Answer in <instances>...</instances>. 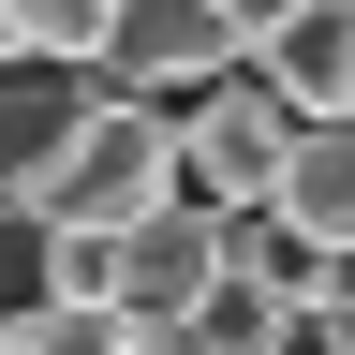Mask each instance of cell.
<instances>
[{"label": "cell", "mask_w": 355, "mask_h": 355, "mask_svg": "<svg viewBox=\"0 0 355 355\" xmlns=\"http://www.w3.org/2000/svg\"><path fill=\"white\" fill-rule=\"evenodd\" d=\"M44 237H119V222H148V207H178V133H163V104H119V89H89V119L44 148V178L15 193Z\"/></svg>", "instance_id": "6da1fadb"}, {"label": "cell", "mask_w": 355, "mask_h": 355, "mask_svg": "<svg viewBox=\"0 0 355 355\" xmlns=\"http://www.w3.org/2000/svg\"><path fill=\"white\" fill-rule=\"evenodd\" d=\"M163 133H178V193L193 207H266V178L296 148V104L237 60V74H207L193 104H163Z\"/></svg>", "instance_id": "7a4b0ae2"}, {"label": "cell", "mask_w": 355, "mask_h": 355, "mask_svg": "<svg viewBox=\"0 0 355 355\" xmlns=\"http://www.w3.org/2000/svg\"><path fill=\"white\" fill-rule=\"evenodd\" d=\"M207 74H237V44H222L207 0H119L104 44H89V89H119V104H193Z\"/></svg>", "instance_id": "3957f363"}, {"label": "cell", "mask_w": 355, "mask_h": 355, "mask_svg": "<svg viewBox=\"0 0 355 355\" xmlns=\"http://www.w3.org/2000/svg\"><path fill=\"white\" fill-rule=\"evenodd\" d=\"M252 74L282 89L296 119H355V0H296V15L252 44Z\"/></svg>", "instance_id": "277c9868"}, {"label": "cell", "mask_w": 355, "mask_h": 355, "mask_svg": "<svg viewBox=\"0 0 355 355\" xmlns=\"http://www.w3.org/2000/svg\"><path fill=\"white\" fill-rule=\"evenodd\" d=\"M266 207H282L311 252H355V119H296L282 178H266Z\"/></svg>", "instance_id": "5b68a950"}, {"label": "cell", "mask_w": 355, "mask_h": 355, "mask_svg": "<svg viewBox=\"0 0 355 355\" xmlns=\"http://www.w3.org/2000/svg\"><path fill=\"white\" fill-rule=\"evenodd\" d=\"M74 119H89V74L74 60H0V207L44 178V148H60Z\"/></svg>", "instance_id": "8992f818"}, {"label": "cell", "mask_w": 355, "mask_h": 355, "mask_svg": "<svg viewBox=\"0 0 355 355\" xmlns=\"http://www.w3.org/2000/svg\"><path fill=\"white\" fill-rule=\"evenodd\" d=\"M207 237H222V282H252L266 311H311V296H326V266H340V252H311L282 207H207Z\"/></svg>", "instance_id": "52a82bcc"}, {"label": "cell", "mask_w": 355, "mask_h": 355, "mask_svg": "<svg viewBox=\"0 0 355 355\" xmlns=\"http://www.w3.org/2000/svg\"><path fill=\"white\" fill-rule=\"evenodd\" d=\"M119 0H0V30H15V60H74L89 74V44H104Z\"/></svg>", "instance_id": "ba28073f"}, {"label": "cell", "mask_w": 355, "mask_h": 355, "mask_svg": "<svg viewBox=\"0 0 355 355\" xmlns=\"http://www.w3.org/2000/svg\"><path fill=\"white\" fill-rule=\"evenodd\" d=\"M119 340H133V326H104L89 296H30L15 326H0V355H119Z\"/></svg>", "instance_id": "9c48e42d"}, {"label": "cell", "mask_w": 355, "mask_h": 355, "mask_svg": "<svg viewBox=\"0 0 355 355\" xmlns=\"http://www.w3.org/2000/svg\"><path fill=\"white\" fill-rule=\"evenodd\" d=\"M207 15H222V44H237V60H252V44H266V30H282V15H296V0H207Z\"/></svg>", "instance_id": "30bf717a"}, {"label": "cell", "mask_w": 355, "mask_h": 355, "mask_svg": "<svg viewBox=\"0 0 355 355\" xmlns=\"http://www.w3.org/2000/svg\"><path fill=\"white\" fill-rule=\"evenodd\" d=\"M266 355H340V340H326V311H266Z\"/></svg>", "instance_id": "8fae6325"}, {"label": "cell", "mask_w": 355, "mask_h": 355, "mask_svg": "<svg viewBox=\"0 0 355 355\" xmlns=\"http://www.w3.org/2000/svg\"><path fill=\"white\" fill-rule=\"evenodd\" d=\"M119 355H178V340H163V326H133V340H119Z\"/></svg>", "instance_id": "7c38bea8"}, {"label": "cell", "mask_w": 355, "mask_h": 355, "mask_svg": "<svg viewBox=\"0 0 355 355\" xmlns=\"http://www.w3.org/2000/svg\"><path fill=\"white\" fill-rule=\"evenodd\" d=\"M0 60H15V30H0Z\"/></svg>", "instance_id": "4fadbf2b"}]
</instances>
